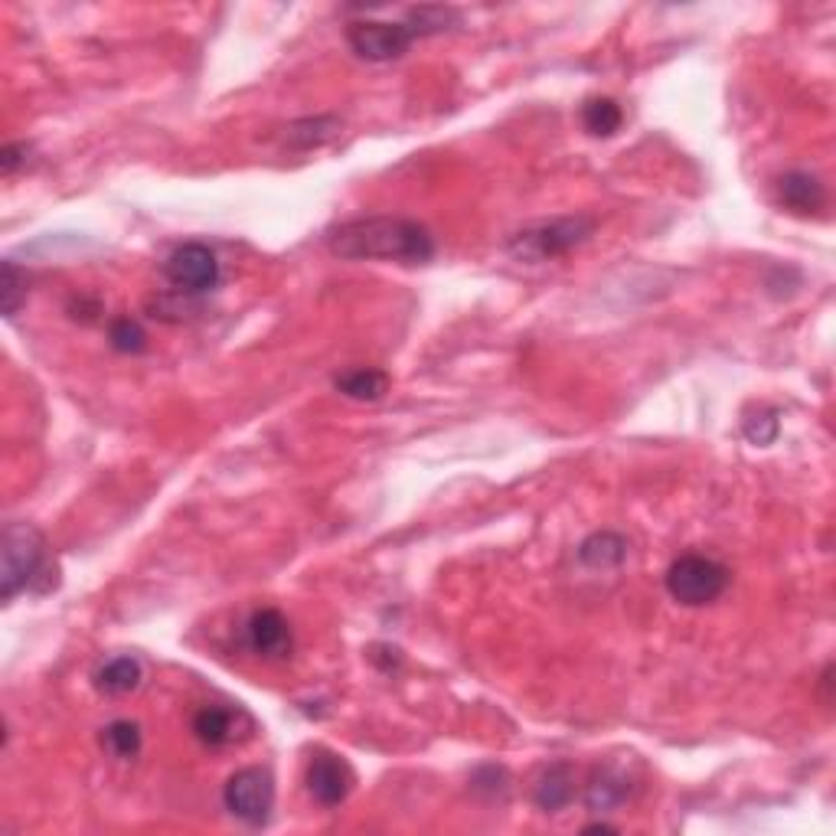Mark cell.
Masks as SVG:
<instances>
[{"label": "cell", "instance_id": "obj_1", "mask_svg": "<svg viewBox=\"0 0 836 836\" xmlns=\"http://www.w3.org/2000/svg\"><path fill=\"white\" fill-rule=\"evenodd\" d=\"M330 252L347 261H402L425 265L435 259V236L406 216H364L337 226L327 239Z\"/></svg>", "mask_w": 836, "mask_h": 836}, {"label": "cell", "instance_id": "obj_2", "mask_svg": "<svg viewBox=\"0 0 836 836\" xmlns=\"http://www.w3.org/2000/svg\"><path fill=\"white\" fill-rule=\"evenodd\" d=\"M47 539L30 522H7L3 529V569H0V591L3 601H13L20 591H30L43 575L50 573Z\"/></svg>", "mask_w": 836, "mask_h": 836}, {"label": "cell", "instance_id": "obj_3", "mask_svg": "<svg viewBox=\"0 0 836 836\" xmlns=\"http://www.w3.org/2000/svg\"><path fill=\"white\" fill-rule=\"evenodd\" d=\"M595 232V219L591 216H563V219H549V222H536L526 226L520 232L510 236L507 252L517 261H549L566 256L578 249L581 242H588V236Z\"/></svg>", "mask_w": 836, "mask_h": 836}, {"label": "cell", "instance_id": "obj_4", "mask_svg": "<svg viewBox=\"0 0 836 836\" xmlns=\"http://www.w3.org/2000/svg\"><path fill=\"white\" fill-rule=\"evenodd\" d=\"M667 591L683 608H706L719 601L729 588L732 573L713 556L703 553H686L670 563L667 569Z\"/></svg>", "mask_w": 836, "mask_h": 836}, {"label": "cell", "instance_id": "obj_5", "mask_svg": "<svg viewBox=\"0 0 836 836\" xmlns=\"http://www.w3.org/2000/svg\"><path fill=\"white\" fill-rule=\"evenodd\" d=\"M222 804L226 810L249 824V827H261L268 824L271 817V807H275V782L265 768H242L236 772L226 787H222Z\"/></svg>", "mask_w": 836, "mask_h": 836}, {"label": "cell", "instance_id": "obj_6", "mask_svg": "<svg viewBox=\"0 0 836 836\" xmlns=\"http://www.w3.org/2000/svg\"><path fill=\"white\" fill-rule=\"evenodd\" d=\"M418 40L412 23H389V20H357L347 27V43L366 62H389L399 59Z\"/></svg>", "mask_w": 836, "mask_h": 836}, {"label": "cell", "instance_id": "obj_7", "mask_svg": "<svg viewBox=\"0 0 836 836\" xmlns=\"http://www.w3.org/2000/svg\"><path fill=\"white\" fill-rule=\"evenodd\" d=\"M163 278L183 291V295H207L219 285V259L216 252L203 246V242H187L180 249H173L167 261H163Z\"/></svg>", "mask_w": 836, "mask_h": 836}, {"label": "cell", "instance_id": "obj_8", "mask_svg": "<svg viewBox=\"0 0 836 836\" xmlns=\"http://www.w3.org/2000/svg\"><path fill=\"white\" fill-rule=\"evenodd\" d=\"M305 784H308V794L320 807H340L354 790V772L340 755H334L327 748H317L308 758Z\"/></svg>", "mask_w": 836, "mask_h": 836}, {"label": "cell", "instance_id": "obj_9", "mask_svg": "<svg viewBox=\"0 0 836 836\" xmlns=\"http://www.w3.org/2000/svg\"><path fill=\"white\" fill-rule=\"evenodd\" d=\"M246 647L261 660H285L295 650V634L278 608H259L246 621Z\"/></svg>", "mask_w": 836, "mask_h": 836}, {"label": "cell", "instance_id": "obj_10", "mask_svg": "<svg viewBox=\"0 0 836 836\" xmlns=\"http://www.w3.org/2000/svg\"><path fill=\"white\" fill-rule=\"evenodd\" d=\"M242 726H252V719L242 709H232V706H203V709L193 713V723H190L197 742L207 745V748H226V745L239 742Z\"/></svg>", "mask_w": 836, "mask_h": 836}, {"label": "cell", "instance_id": "obj_11", "mask_svg": "<svg viewBox=\"0 0 836 836\" xmlns=\"http://www.w3.org/2000/svg\"><path fill=\"white\" fill-rule=\"evenodd\" d=\"M778 200L797 216H817L820 209L827 207V190L814 173L790 170L778 180Z\"/></svg>", "mask_w": 836, "mask_h": 836}, {"label": "cell", "instance_id": "obj_12", "mask_svg": "<svg viewBox=\"0 0 836 836\" xmlns=\"http://www.w3.org/2000/svg\"><path fill=\"white\" fill-rule=\"evenodd\" d=\"M533 800L539 810L546 814H559L566 810L575 800V768L569 762H556V765H546L543 775L536 778V787H533Z\"/></svg>", "mask_w": 836, "mask_h": 836}, {"label": "cell", "instance_id": "obj_13", "mask_svg": "<svg viewBox=\"0 0 836 836\" xmlns=\"http://www.w3.org/2000/svg\"><path fill=\"white\" fill-rule=\"evenodd\" d=\"M334 389L347 399H357V402H376L389 392V376L382 369H372V366H357V369L337 372Z\"/></svg>", "mask_w": 836, "mask_h": 836}, {"label": "cell", "instance_id": "obj_14", "mask_svg": "<svg viewBox=\"0 0 836 836\" xmlns=\"http://www.w3.org/2000/svg\"><path fill=\"white\" fill-rule=\"evenodd\" d=\"M578 559L581 566L588 569H615L627 559V539L621 533H611V529H601V533H591L581 546H578Z\"/></svg>", "mask_w": 836, "mask_h": 836}, {"label": "cell", "instance_id": "obj_15", "mask_svg": "<svg viewBox=\"0 0 836 836\" xmlns=\"http://www.w3.org/2000/svg\"><path fill=\"white\" fill-rule=\"evenodd\" d=\"M627 800V782L625 775H618L615 768H595L591 778L585 784V804L595 814L615 810L618 804Z\"/></svg>", "mask_w": 836, "mask_h": 836}, {"label": "cell", "instance_id": "obj_16", "mask_svg": "<svg viewBox=\"0 0 836 836\" xmlns=\"http://www.w3.org/2000/svg\"><path fill=\"white\" fill-rule=\"evenodd\" d=\"M145 670L135 657H111L96 670V689L104 696H128L141 686Z\"/></svg>", "mask_w": 836, "mask_h": 836}, {"label": "cell", "instance_id": "obj_17", "mask_svg": "<svg viewBox=\"0 0 836 836\" xmlns=\"http://www.w3.org/2000/svg\"><path fill=\"white\" fill-rule=\"evenodd\" d=\"M337 135H340V118H334V115H317V118H301V121H295V125L288 128L285 141H288V148H295V151H311V148L327 145V141L337 138Z\"/></svg>", "mask_w": 836, "mask_h": 836}, {"label": "cell", "instance_id": "obj_18", "mask_svg": "<svg viewBox=\"0 0 836 836\" xmlns=\"http://www.w3.org/2000/svg\"><path fill=\"white\" fill-rule=\"evenodd\" d=\"M581 125L591 138H611L625 125V108L615 99H588L581 104Z\"/></svg>", "mask_w": 836, "mask_h": 836}, {"label": "cell", "instance_id": "obj_19", "mask_svg": "<svg viewBox=\"0 0 836 836\" xmlns=\"http://www.w3.org/2000/svg\"><path fill=\"white\" fill-rule=\"evenodd\" d=\"M99 742H102V748L111 755V758H118V762H131V758H138L141 755V745H145V735H141V726L138 723H131V719H115V723H108L99 735Z\"/></svg>", "mask_w": 836, "mask_h": 836}, {"label": "cell", "instance_id": "obj_20", "mask_svg": "<svg viewBox=\"0 0 836 836\" xmlns=\"http://www.w3.org/2000/svg\"><path fill=\"white\" fill-rule=\"evenodd\" d=\"M108 344L118 354H145L148 350V334L135 317H115L108 324Z\"/></svg>", "mask_w": 836, "mask_h": 836}, {"label": "cell", "instance_id": "obj_21", "mask_svg": "<svg viewBox=\"0 0 836 836\" xmlns=\"http://www.w3.org/2000/svg\"><path fill=\"white\" fill-rule=\"evenodd\" d=\"M0 295H3V314H7V317H13V314L23 308V301H27V275L17 268V261H3Z\"/></svg>", "mask_w": 836, "mask_h": 836}, {"label": "cell", "instance_id": "obj_22", "mask_svg": "<svg viewBox=\"0 0 836 836\" xmlns=\"http://www.w3.org/2000/svg\"><path fill=\"white\" fill-rule=\"evenodd\" d=\"M778 428H782V421H778V412H775V409H768V412H762V416L745 418V425H742V431H745V438H748L752 445H772V441L778 438Z\"/></svg>", "mask_w": 836, "mask_h": 836}, {"label": "cell", "instance_id": "obj_23", "mask_svg": "<svg viewBox=\"0 0 836 836\" xmlns=\"http://www.w3.org/2000/svg\"><path fill=\"white\" fill-rule=\"evenodd\" d=\"M369 660H372L379 670L392 674V670L402 664V654H399V647H389V644H372V647H369Z\"/></svg>", "mask_w": 836, "mask_h": 836}, {"label": "cell", "instance_id": "obj_24", "mask_svg": "<svg viewBox=\"0 0 836 836\" xmlns=\"http://www.w3.org/2000/svg\"><path fill=\"white\" fill-rule=\"evenodd\" d=\"M27 151H30L27 145H7V148L0 151V173H3V177H13L17 167L27 160Z\"/></svg>", "mask_w": 836, "mask_h": 836}, {"label": "cell", "instance_id": "obj_25", "mask_svg": "<svg viewBox=\"0 0 836 836\" xmlns=\"http://www.w3.org/2000/svg\"><path fill=\"white\" fill-rule=\"evenodd\" d=\"M69 314L76 317V320H96L99 314H102V301L99 298H72L69 301Z\"/></svg>", "mask_w": 836, "mask_h": 836}, {"label": "cell", "instance_id": "obj_26", "mask_svg": "<svg viewBox=\"0 0 836 836\" xmlns=\"http://www.w3.org/2000/svg\"><path fill=\"white\" fill-rule=\"evenodd\" d=\"M585 834H615V827L611 824H588Z\"/></svg>", "mask_w": 836, "mask_h": 836}]
</instances>
